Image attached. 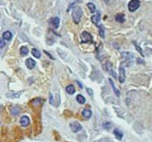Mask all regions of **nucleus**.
<instances>
[{
  "label": "nucleus",
  "mask_w": 152,
  "mask_h": 142,
  "mask_svg": "<svg viewBox=\"0 0 152 142\" xmlns=\"http://www.w3.org/2000/svg\"><path fill=\"white\" fill-rule=\"evenodd\" d=\"M70 129L73 132H78L82 130V126L78 122H72L70 124Z\"/></svg>",
  "instance_id": "obj_4"
},
{
  "label": "nucleus",
  "mask_w": 152,
  "mask_h": 142,
  "mask_svg": "<svg viewBox=\"0 0 152 142\" xmlns=\"http://www.w3.org/2000/svg\"><path fill=\"white\" fill-rule=\"evenodd\" d=\"M113 133H114V135L115 136V137H116L117 140H122V137H123V134H122V132H120L118 129H114V132H113Z\"/></svg>",
  "instance_id": "obj_12"
},
{
  "label": "nucleus",
  "mask_w": 152,
  "mask_h": 142,
  "mask_svg": "<svg viewBox=\"0 0 152 142\" xmlns=\"http://www.w3.org/2000/svg\"><path fill=\"white\" fill-rule=\"evenodd\" d=\"M50 23H51V25L54 27V28H58L59 25H60V18H57V17L53 18L52 19H51Z\"/></svg>",
  "instance_id": "obj_8"
},
{
  "label": "nucleus",
  "mask_w": 152,
  "mask_h": 142,
  "mask_svg": "<svg viewBox=\"0 0 152 142\" xmlns=\"http://www.w3.org/2000/svg\"><path fill=\"white\" fill-rule=\"evenodd\" d=\"M109 83H110V85H111L112 88H113V90H114V93H115V95H116L117 97H119V96H120V92H119V91H118V90L116 89V87H115L114 84L113 83V81H112V79H109Z\"/></svg>",
  "instance_id": "obj_16"
},
{
  "label": "nucleus",
  "mask_w": 152,
  "mask_h": 142,
  "mask_svg": "<svg viewBox=\"0 0 152 142\" xmlns=\"http://www.w3.org/2000/svg\"><path fill=\"white\" fill-rule=\"evenodd\" d=\"M119 81L121 83H123L125 81V79H126V75H125V69L123 66H121L119 70Z\"/></svg>",
  "instance_id": "obj_5"
},
{
  "label": "nucleus",
  "mask_w": 152,
  "mask_h": 142,
  "mask_svg": "<svg viewBox=\"0 0 152 142\" xmlns=\"http://www.w3.org/2000/svg\"><path fill=\"white\" fill-rule=\"evenodd\" d=\"M11 38H12V34H11V31H9V30H6V31H5L4 32V34H3V38L4 39H5V40H11Z\"/></svg>",
  "instance_id": "obj_11"
},
{
  "label": "nucleus",
  "mask_w": 152,
  "mask_h": 142,
  "mask_svg": "<svg viewBox=\"0 0 152 142\" xmlns=\"http://www.w3.org/2000/svg\"><path fill=\"white\" fill-rule=\"evenodd\" d=\"M20 112H21V109L18 106H13L11 108V114H12L13 116L18 115V114L20 113Z\"/></svg>",
  "instance_id": "obj_10"
},
{
  "label": "nucleus",
  "mask_w": 152,
  "mask_h": 142,
  "mask_svg": "<svg viewBox=\"0 0 152 142\" xmlns=\"http://www.w3.org/2000/svg\"><path fill=\"white\" fill-rule=\"evenodd\" d=\"M115 20L117 22H119V23H123L125 21V18H124V15L123 14H117L115 16Z\"/></svg>",
  "instance_id": "obj_15"
},
{
  "label": "nucleus",
  "mask_w": 152,
  "mask_h": 142,
  "mask_svg": "<svg viewBox=\"0 0 152 142\" xmlns=\"http://www.w3.org/2000/svg\"><path fill=\"white\" fill-rule=\"evenodd\" d=\"M87 7H88V9L90 10L91 12H95L96 7H95V5H94L93 3H88V4H87Z\"/></svg>",
  "instance_id": "obj_20"
},
{
  "label": "nucleus",
  "mask_w": 152,
  "mask_h": 142,
  "mask_svg": "<svg viewBox=\"0 0 152 142\" xmlns=\"http://www.w3.org/2000/svg\"><path fill=\"white\" fill-rule=\"evenodd\" d=\"M82 116L85 118V119H90L92 116V112L90 109H84L82 111Z\"/></svg>",
  "instance_id": "obj_9"
},
{
  "label": "nucleus",
  "mask_w": 152,
  "mask_h": 142,
  "mask_svg": "<svg viewBox=\"0 0 152 142\" xmlns=\"http://www.w3.org/2000/svg\"><path fill=\"white\" fill-rule=\"evenodd\" d=\"M32 104H33L34 106H38V105H41V104H42V99H34V100H33V101H32Z\"/></svg>",
  "instance_id": "obj_21"
},
{
  "label": "nucleus",
  "mask_w": 152,
  "mask_h": 142,
  "mask_svg": "<svg viewBox=\"0 0 152 142\" xmlns=\"http://www.w3.org/2000/svg\"><path fill=\"white\" fill-rule=\"evenodd\" d=\"M100 34H101V38H104L105 37V35H104V30H103V28L102 27H100Z\"/></svg>",
  "instance_id": "obj_25"
},
{
  "label": "nucleus",
  "mask_w": 152,
  "mask_h": 142,
  "mask_svg": "<svg viewBox=\"0 0 152 142\" xmlns=\"http://www.w3.org/2000/svg\"><path fill=\"white\" fill-rule=\"evenodd\" d=\"M66 91L68 94H71L72 95V94H74L75 92V88H74V86L73 85H69V86H66Z\"/></svg>",
  "instance_id": "obj_13"
},
{
  "label": "nucleus",
  "mask_w": 152,
  "mask_h": 142,
  "mask_svg": "<svg viewBox=\"0 0 152 142\" xmlns=\"http://www.w3.org/2000/svg\"><path fill=\"white\" fill-rule=\"evenodd\" d=\"M140 6V1L139 0H131L129 3V10L130 11H135L137 10Z\"/></svg>",
  "instance_id": "obj_3"
},
{
  "label": "nucleus",
  "mask_w": 152,
  "mask_h": 142,
  "mask_svg": "<svg viewBox=\"0 0 152 142\" xmlns=\"http://www.w3.org/2000/svg\"><path fill=\"white\" fill-rule=\"evenodd\" d=\"M81 41H82L83 43H89V42H92V41H93V37H92L91 34L89 32H87V31H83V32L81 33Z\"/></svg>",
  "instance_id": "obj_2"
},
{
  "label": "nucleus",
  "mask_w": 152,
  "mask_h": 142,
  "mask_svg": "<svg viewBox=\"0 0 152 142\" xmlns=\"http://www.w3.org/2000/svg\"><path fill=\"white\" fill-rule=\"evenodd\" d=\"M50 103L52 105H53V106H54V100H53V94H50Z\"/></svg>",
  "instance_id": "obj_26"
},
{
  "label": "nucleus",
  "mask_w": 152,
  "mask_h": 142,
  "mask_svg": "<svg viewBox=\"0 0 152 142\" xmlns=\"http://www.w3.org/2000/svg\"><path fill=\"white\" fill-rule=\"evenodd\" d=\"M20 124L22 127H26L28 125L30 124V119H29V117L28 116H23L21 117L20 119Z\"/></svg>",
  "instance_id": "obj_6"
},
{
  "label": "nucleus",
  "mask_w": 152,
  "mask_h": 142,
  "mask_svg": "<svg viewBox=\"0 0 152 142\" xmlns=\"http://www.w3.org/2000/svg\"><path fill=\"white\" fill-rule=\"evenodd\" d=\"M76 100L80 103V104H84L85 102H86V99H85V98H84L83 95H81V94H79V95H77V97H76Z\"/></svg>",
  "instance_id": "obj_17"
},
{
  "label": "nucleus",
  "mask_w": 152,
  "mask_h": 142,
  "mask_svg": "<svg viewBox=\"0 0 152 142\" xmlns=\"http://www.w3.org/2000/svg\"><path fill=\"white\" fill-rule=\"evenodd\" d=\"M87 92H88V93H89V95H93V91H92L91 89L87 88Z\"/></svg>",
  "instance_id": "obj_27"
},
{
  "label": "nucleus",
  "mask_w": 152,
  "mask_h": 142,
  "mask_svg": "<svg viewBox=\"0 0 152 142\" xmlns=\"http://www.w3.org/2000/svg\"><path fill=\"white\" fill-rule=\"evenodd\" d=\"M82 17V10L81 7L79 6H75L73 9L72 11V18H73V21L75 24H79L81 21V18Z\"/></svg>",
  "instance_id": "obj_1"
},
{
  "label": "nucleus",
  "mask_w": 152,
  "mask_h": 142,
  "mask_svg": "<svg viewBox=\"0 0 152 142\" xmlns=\"http://www.w3.org/2000/svg\"><path fill=\"white\" fill-rule=\"evenodd\" d=\"M32 54H33V56L35 57V58H39L41 57L40 51H38V50H37V49H35V48H33V50H32Z\"/></svg>",
  "instance_id": "obj_18"
},
{
  "label": "nucleus",
  "mask_w": 152,
  "mask_h": 142,
  "mask_svg": "<svg viewBox=\"0 0 152 142\" xmlns=\"http://www.w3.org/2000/svg\"><path fill=\"white\" fill-rule=\"evenodd\" d=\"M28 52H29V50H28V48L26 47V46H22L20 48V54L22 55V56H26L28 54Z\"/></svg>",
  "instance_id": "obj_19"
},
{
  "label": "nucleus",
  "mask_w": 152,
  "mask_h": 142,
  "mask_svg": "<svg viewBox=\"0 0 152 142\" xmlns=\"http://www.w3.org/2000/svg\"><path fill=\"white\" fill-rule=\"evenodd\" d=\"M25 66H27V68L33 69V67L36 66L35 60H33V58H27V59L25 60Z\"/></svg>",
  "instance_id": "obj_7"
},
{
  "label": "nucleus",
  "mask_w": 152,
  "mask_h": 142,
  "mask_svg": "<svg viewBox=\"0 0 152 142\" xmlns=\"http://www.w3.org/2000/svg\"><path fill=\"white\" fill-rule=\"evenodd\" d=\"M100 18H101V15H100V13L98 12L96 14V15H94V16H93L91 18V20H92V22L94 24H95V25H97V24L99 23V21H100Z\"/></svg>",
  "instance_id": "obj_14"
},
{
  "label": "nucleus",
  "mask_w": 152,
  "mask_h": 142,
  "mask_svg": "<svg viewBox=\"0 0 152 142\" xmlns=\"http://www.w3.org/2000/svg\"><path fill=\"white\" fill-rule=\"evenodd\" d=\"M103 127L104 128H107V129H109V128L111 127V124H110V123H104Z\"/></svg>",
  "instance_id": "obj_24"
},
{
  "label": "nucleus",
  "mask_w": 152,
  "mask_h": 142,
  "mask_svg": "<svg viewBox=\"0 0 152 142\" xmlns=\"http://www.w3.org/2000/svg\"><path fill=\"white\" fill-rule=\"evenodd\" d=\"M82 2V0H71V2H70V5H69V9L71 6H74V4H78V3H81Z\"/></svg>",
  "instance_id": "obj_22"
},
{
  "label": "nucleus",
  "mask_w": 152,
  "mask_h": 142,
  "mask_svg": "<svg viewBox=\"0 0 152 142\" xmlns=\"http://www.w3.org/2000/svg\"><path fill=\"white\" fill-rule=\"evenodd\" d=\"M5 39L4 38H0V49L3 48V47H5Z\"/></svg>",
  "instance_id": "obj_23"
}]
</instances>
